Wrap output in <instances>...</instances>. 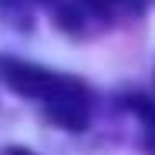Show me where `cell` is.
Segmentation results:
<instances>
[{
	"label": "cell",
	"instance_id": "6da1fadb",
	"mask_svg": "<svg viewBox=\"0 0 155 155\" xmlns=\"http://www.w3.org/2000/svg\"><path fill=\"white\" fill-rule=\"evenodd\" d=\"M0 81L17 91L24 101L41 108V115L64 128V132H84L91 121V88L74 74H61L10 54H0Z\"/></svg>",
	"mask_w": 155,
	"mask_h": 155
},
{
	"label": "cell",
	"instance_id": "7a4b0ae2",
	"mask_svg": "<svg viewBox=\"0 0 155 155\" xmlns=\"http://www.w3.org/2000/svg\"><path fill=\"white\" fill-rule=\"evenodd\" d=\"M58 10L61 27H68L71 34H94L101 27L135 17L145 0H51Z\"/></svg>",
	"mask_w": 155,
	"mask_h": 155
},
{
	"label": "cell",
	"instance_id": "3957f363",
	"mask_svg": "<svg viewBox=\"0 0 155 155\" xmlns=\"http://www.w3.org/2000/svg\"><path fill=\"white\" fill-rule=\"evenodd\" d=\"M125 108L135 115V121H138V128H142L145 148L155 152V105L145 101V98H138V94H132V98H125Z\"/></svg>",
	"mask_w": 155,
	"mask_h": 155
},
{
	"label": "cell",
	"instance_id": "277c9868",
	"mask_svg": "<svg viewBox=\"0 0 155 155\" xmlns=\"http://www.w3.org/2000/svg\"><path fill=\"white\" fill-rule=\"evenodd\" d=\"M27 4H31V0H0V10H7V14H20Z\"/></svg>",
	"mask_w": 155,
	"mask_h": 155
},
{
	"label": "cell",
	"instance_id": "5b68a950",
	"mask_svg": "<svg viewBox=\"0 0 155 155\" xmlns=\"http://www.w3.org/2000/svg\"><path fill=\"white\" fill-rule=\"evenodd\" d=\"M0 155H31V152H27V148H20V145H10V148H4Z\"/></svg>",
	"mask_w": 155,
	"mask_h": 155
}]
</instances>
